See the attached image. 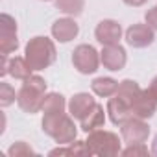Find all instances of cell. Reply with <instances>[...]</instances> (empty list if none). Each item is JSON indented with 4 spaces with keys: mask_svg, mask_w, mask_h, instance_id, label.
<instances>
[{
    "mask_svg": "<svg viewBox=\"0 0 157 157\" xmlns=\"http://www.w3.org/2000/svg\"><path fill=\"white\" fill-rule=\"evenodd\" d=\"M91 105H93L91 96H87V94H78V96L72 100L70 109H72V115H76V117H83L85 111H87Z\"/></svg>",
    "mask_w": 157,
    "mask_h": 157,
    "instance_id": "obj_6",
    "label": "cell"
},
{
    "mask_svg": "<svg viewBox=\"0 0 157 157\" xmlns=\"http://www.w3.org/2000/svg\"><path fill=\"white\" fill-rule=\"evenodd\" d=\"M104 63L109 67V70H120V67L124 65L126 61V56H124V50L118 48V46H111L104 52Z\"/></svg>",
    "mask_w": 157,
    "mask_h": 157,
    "instance_id": "obj_4",
    "label": "cell"
},
{
    "mask_svg": "<svg viewBox=\"0 0 157 157\" xmlns=\"http://www.w3.org/2000/svg\"><path fill=\"white\" fill-rule=\"evenodd\" d=\"M76 33H78V26L72 21H57L56 26H54V35L63 43L70 41Z\"/></svg>",
    "mask_w": 157,
    "mask_h": 157,
    "instance_id": "obj_5",
    "label": "cell"
},
{
    "mask_svg": "<svg viewBox=\"0 0 157 157\" xmlns=\"http://www.w3.org/2000/svg\"><path fill=\"white\" fill-rule=\"evenodd\" d=\"M153 41V33L142 26H133L128 30V43L133 46H144Z\"/></svg>",
    "mask_w": 157,
    "mask_h": 157,
    "instance_id": "obj_3",
    "label": "cell"
},
{
    "mask_svg": "<svg viewBox=\"0 0 157 157\" xmlns=\"http://www.w3.org/2000/svg\"><path fill=\"white\" fill-rule=\"evenodd\" d=\"M74 63L78 67V70L87 74V72H94L98 59H96V52L93 46H80L74 52Z\"/></svg>",
    "mask_w": 157,
    "mask_h": 157,
    "instance_id": "obj_1",
    "label": "cell"
},
{
    "mask_svg": "<svg viewBox=\"0 0 157 157\" xmlns=\"http://www.w3.org/2000/svg\"><path fill=\"white\" fill-rule=\"evenodd\" d=\"M96 37L104 44H115L120 37V26L113 21H104L96 28Z\"/></svg>",
    "mask_w": 157,
    "mask_h": 157,
    "instance_id": "obj_2",
    "label": "cell"
},
{
    "mask_svg": "<svg viewBox=\"0 0 157 157\" xmlns=\"http://www.w3.org/2000/svg\"><path fill=\"white\" fill-rule=\"evenodd\" d=\"M151 153L157 155V137H155V140H153V150H151Z\"/></svg>",
    "mask_w": 157,
    "mask_h": 157,
    "instance_id": "obj_8",
    "label": "cell"
},
{
    "mask_svg": "<svg viewBox=\"0 0 157 157\" xmlns=\"http://www.w3.org/2000/svg\"><path fill=\"white\" fill-rule=\"evenodd\" d=\"M93 89H94L100 96H107V94H111V93L117 89V82L109 80V78H100V80H96V82L93 83Z\"/></svg>",
    "mask_w": 157,
    "mask_h": 157,
    "instance_id": "obj_7",
    "label": "cell"
}]
</instances>
